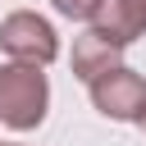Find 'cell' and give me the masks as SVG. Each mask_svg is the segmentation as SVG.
<instances>
[{
  "label": "cell",
  "mask_w": 146,
  "mask_h": 146,
  "mask_svg": "<svg viewBox=\"0 0 146 146\" xmlns=\"http://www.w3.org/2000/svg\"><path fill=\"white\" fill-rule=\"evenodd\" d=\"M50 82L36 64H0V123L14 132H32L46 123Z\"/></svg>",
  "instance_id": "cell-1"
},
{
  "label": "cell",
  "mask_w": 146,
  "mask_h": 146,
  "mask_svg": "<svg viewBox=\"0 0 146 146\" xmlns=\"http://www.w3.org/2000/svg\"><path fill=\"white\" fill-rule=\"evenodd\" d=\"M0 50L14 59V64H36L46 68L55 55H59V36L50 27V18L32 14V9H14L5 23H0Z\"/></svg>",
  "instance_id": "cell-2"
},
{
  "label": "cell",
  "mask_w": 146,
  "mask_h": 146,
  "mask_svg": "<svg viewBox=\"0 0 146 146\" xmlns=\"http://www.w3.org/2000/svg\"><path fill=\"white\" fill-rule=\"evenodd\" d=\"M91 105H96L105 119L141 123V119H146V78L132 73L128 64H114L110 73H100V78L91 82Z\"/></svg>",
  "instance_id": "cell-3"
},
{
  "label": "cell",
  "mask_w": 146,
  "mask_h": 146,
  "mask_svg": "<svg viewBox=\"0 0 146 146\" xmlns=\"http://www.w3.org/2000/svg\"><path fill=\"white\" fill-rule=\"evenodd\" d=\"M87 27L123 50V46H132L146 32V0H100V9L91 14Z\"/></svg>",
  "instance_id": "cell-4"
},
{
  "label": "cell",
  "mask_w": 146,
  "mask_h": 146,
  "mask_svg": "<svg viewBox=\"0 0 146 146\" xmlns=\"http://www.w3.org/2000/svg\"><path fill=\"white\" fill-rule=\"evenodd\" d=\"M114 64H119V46H110V41L96 36L91 27L73 41V78H82L87 87H91L100 73H110Z\"/></svg>",
  "instance_id": "cell-5"
},
{
  "label": "cell",
  "mask_w": 146,
  "mask_h": 146,
  "mask_svg": "<svg viewBox=\"0 0 146 146\" xmlns=\"http://www.w3.org/2000/svg\"><path fill=\"white\" fill-rule=\"evenodd\" d=\"M64 18H78V23H91V14L100 9V0H50Z\"/></svg>",
  "instance_id": "cell-6"
},
{
  "label": "cell",
  "mask_w": 146,
  "mask_h": 146,
  "mask_svg": "<svg viewBox=\"0 0 146 146\" xmlns=\"http://www.w3.org/2000/svg\"><path fill=\"white\" fill-rule=\"evenodd\" d=\"M0 146H14V141H0Z\"/></svg>",
  "instance_id": "cell-7"
},
{
  "label": "cell",
  "mask_w": 146,
  "mask_h": 146,
  "mask_svg": "<svg viewBox=\"0 0 146 146\" xmlns=\"http://www.w3.org/2000/svg\"><path fill=\"white\" fill-rule=\"evenodd\" d=\"M141 128H146V119H141Z\"/></svg>",
  "instance_id": "cell-8"
}]
</instances>
